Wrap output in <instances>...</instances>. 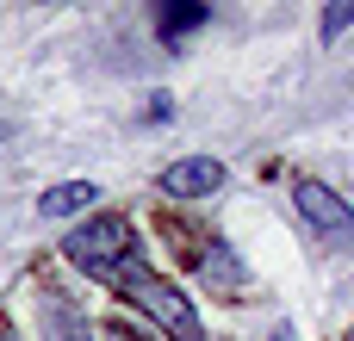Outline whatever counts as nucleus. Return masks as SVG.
Segmentation results:
<instances>
[{
  "label": "nucleus",
  "mask_w": 354,
  "mask_h": 341,
  "mask_svg": "<svg viewBox=\"0 0 354 341\" xmlns=\"http://www.w3.org/2000/svg\"><path fill=\"white\" fill-rule=\"evenodd\" d=\"M112 286H118V292H124V298H131V304H137V311H143L162 335H174V341H199V335H205V329H199L193 298H187L174 280H162L143 255H131V261L118 267V280H112Z\"/></svg>",
  "instance_id": "obj_1"
},
{
  "label": "nucleus",
  "mask_w": 354,
  "mask_h": 341,
  "mask_svg": "<svg viewBox=\"0 0 354 341\" xmlns=\"http://www.w3.org/2000/svg\"><path fill=\"white\" fill-rule=\"evenodd\" d=\"M131 255H137V230H131V217H118V211L81 217V224L68 230V242H62V261L81 267V273H93V280H118V267H124Z\"/></svg>",
  "instance_id": "obj_2"
},
{
  "label": "nucleus",
  "mask_w": 354,
  "mask_h": 341,
  "mask_svg": "<svg viewBox=\"0 0 354 341\" xmlns=\"http://www.w3.org/2000/svg\"><path fill=\"white\" fill-rule=\"evenodd\" d=\"M292 205H299V217L317 230V242H330L336 255H354V205L330 186V180L299 174V180H292Z\"/></svg>",
  "instance_id": "obj_3"
},
{
  "label": "nucleus",
  "mask_w": 354,
  "mask_h": 341,
  "mask_svg": "<svg viewBox=\"0 0 354 341\" xmlns=\"http://www.w3.org/2000/svg\"><path fill=\"white\" fill-rule=\"evenodd\" d=\"M224 180H230V168L218 155H180V162L162 168V193L168 199H212V193H224Z\"/></svg>",
  "instance_id": "obj_4"
},
{
  "label": "nucleus",
  "mask_w": 354,
  "mask_h": 341,
  "mask_svg": "<svg viewBox=\"0 0 354 341\" xmlns=\"http://www.w3.org/2000/svg\"><path fill=\"white\" fill-rule=\"evenodd\" d=\"M44 341H93V323L62 292H44Z\"/></svg>",
  "instance_id": "obj_5"
},
{
  "label": "nucleus",
  "mask_w": 354,
  "mask_h": 341,
  "mask_svg": "<svg viewBox=\"0 0 354 341\" xmlns=\"http://www.w3.org/2000/svg\"><path fill=\"white\" fill-rule=\"evenodd\" d=\"M93 199H100L93 180H56V186L37 199V211H44V217H81V211H93Z\"/></svg>",
  "instance_id": "obj_6"
},
{
  "label": "nucleus",
  "mask_w": 354,
  "mask_h": 341,
  "mask_svg": "<svg viewBox=\"0 0 354 341\" xmlns=\"http://www.w3.org/2000/svg\"><path fill=\"white\" fill-rule=\"evenodd\" d=\"M205 19H212V6H199V0H187V6H180V0H168V6H156V31H162L168 43H174V37H187V31H199Z\"/></svg>",
  "instance_id": "obj_7"
},
{
  "label": "nucleus",
  "mask_w": 354,
  "mask_h": 341,
  "mask_svg": "<svg viewBox=\"0 0 354 341\" xmlns=\"http://www.w3.org/2000/svg\"><path fill=\"white\" fill-rule=\"evenodd\" d=\"M348 25H354V0H348V6H324V19H317V37H324V43H336Z\"/></svg>",
  "instance_id": "obj_8"
},
{
  "label": "nucleus",
  "mask_w": 354,
  "mask_h": 341,
  "mask_svg": "<svg viewBox=\"0 0 354 341\" xmlns=\"http://www.w3.org/2000/svg\"><path fill=\"white\" fill-rule=\"evenodd\" d=\"M205 273H212V280H243V261H236V255H224V242H212Z\"/></svg>",
  "instance_id": "obj_9"
},
{
  "label": "nucleus",
  "mask_w": 354,
  "mask_h": 341,
  "mask_svg": "<svg viewBox=\"0 0 354 341\" xmlns=\"http://www.w3.org/2000/svg\"><path fill=\"white\" fill-rule=\"evenodd\" d=\"M274 341H299V329H292V323H280V329H274Z\"/></svg>",
  "instance_id": "obj_10"
},
{
  "label": "nucleus",
  "mask_w": 354,
  "mask_h": 341,
  "mask_svg": "<svg viewBox=\"0 0 354 341\" xmlns=\"http://www.w3.org/2000/svg\"><path fill=\"white\" fill-rule=\"evenodd\" d=\"M0 341H19V335H12V329H0Z\"/></svg>",
  "instance_id": "obj_11"
},
{
  "label": "nucleus",
  "mask_w": 354,
  "mask_h": 341,
  "mask_svg": "<svg viewBox=\"0 0 354 341\" xmlns=\"http://www.w3.org/2000/svg\"><path fill=\"white\" fill-rule=\"evenodd\" d=\"M199 341H212V335H199Z\"/></svg>",
  "instance_id": "obj_12"
}]
</instances>
